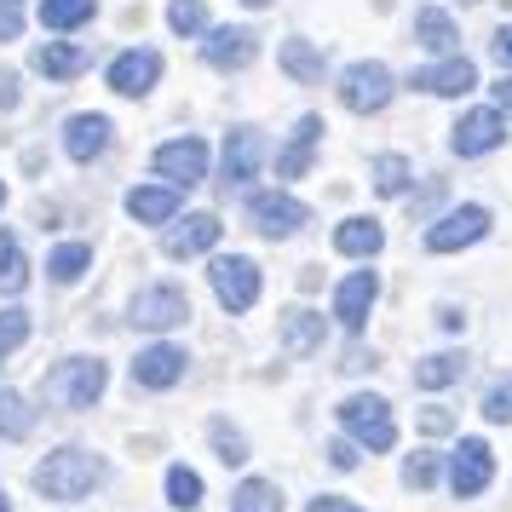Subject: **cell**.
Returning <instances> with one entry per match:
<instances>
[{
  "label": "cell",
  "mask_w": 512,
  "mask_h": 512,
  "mask_svg": "<svg viewBox=\"0 0 512 512\" xmlns=\"http://www.w3.org/2000/svg\"><path fill=\"white\" fill-rule=\"evenodd\" d=\"M489 478H495V449H489L484 438H461L455 455H449V489H455V501L484 495Z\"/></svg>",
  "instance_id": "cell-6"
},
{
  "label": "cell",
  "mask_w": 512,
  "mask_h": 512,
  "mask_svg": "<svg viewBox=\"0 0 512 512\" xmlns=\"http://www.w3.org/2000/svg\"><path fill=\"white\" fill-rule=\"evenodd\" d=\"M282 507V495L277 484H265V478H248V484H236L231 495V512H277Z\"/></svg>",
  "instance_id": "cell-32"
},
{
  "label": "cell",
  "mask_w": 512,
  "mask_h": 512,
  "mask_svg": "<svg viewBox=\"0 0 512 512\" xmlns=\"http://www.w3.org/2000/svg\"><path fill=\"white\" fill-rule=\"evenodd\" d=\"M64 150H70V162H98L110 150V116H70Z\"/></svg>",
  "instance_id": "cell-21"
},
{
  "label": "cell",
  "mask_w": 512,
  "mask_h": 512,
  "mask_svg": "<svg viewBox=\"0 0 512 512\" xmlns=\"http://www.w3.org/2000/svg\"><path fill=\"white\" fill-rule=\"evenodd\" d=\"M87 265H93V248H87V242H64V248H58V254L47 259L52 282H64V288H70V282L81 277V271H87Z\"/></svg>",
  "instance_id": "cell-33"
},
{
  "label": "cell",
  "mask_w": 512,
  "mask_h": 512,
  "mask_svg": "<svg viewBox=\"0 0 512 512\" xmlns=\"http://www.w3.org/2000/svg\"><path fill=\"white\" fill-rule=\"evenodd\" d=\"M185 317H190V294H185V288H173V282L139 288V294H133V305H127V323H133V328H150V334L179 328Z\"/></svg>",
  "instance_id": "cell-4"
},
{
  "label": "cell",
  "mask_w": 512,
  "mask_h": 512,
  "mask_svg": "<svg viewBox=\"0 0 512 512\" xmlns=\"http://www.w3.org/2000/svg\"><path fill=\"white\" fill-rule=\"evenodd\" d=\"M24 282H29L24 248H18V236L0 231V294H24Z\"/></svg>",
  "instance_id": "cell-28"
},
{
  "label": "cell",
  "mask_w": 512,
  "mask_h": 512,
  "mask_svg": "<svg viewBox=\"0 0 512 512\" xmlns=\"http://www.w3.org/2000/svg\"><path fill=\"white\" fill-rule=\"evenodd\" d=\"M478 409H484V420H495V426H507V420H512V374H507V380H495V386H489Z\"/></svg>",
  "instance_id": "cell-38"
},
{
  "label": "cell",
  "mask_w": 512,
  "mask_h": 512,
  "mask_svg": "<svg viewBox=\"0 0 512 512\" xmlns=\"http://www.w3.org/2000/svg\"><path fill=\"white\" fill-rule=\"evenodd\" d=\"M340 104L357 110V116L386 110V104H392V70H386V64H351V70L340 75Z\"/></svg>",
  "instance_id": "cell-7"
},
{
  "label": "cell",
  "mask_w": 512,
  "mask_h": 512,
  "mask_svg": "<svg viewBox=\"0 0 512 512\" xmlns=\"http://www.w3.org/2000/svg\"><path fill=\"white\" fill-rule=\"evenodd\" d=\"M489 236V208H478V202H466V208L443 213L438 225L426 231V248L432 254H461V248H472V242H484Z\"/></svg>",
  "instance_id": "cell-8"
},
{
  "label": "cell",
  "mask_w": 512,
  "mask_h": 512,
  "mask_svg": "<svg viewBox=\"0 0 512 512\" xmlns=\"http://www.w3.org/2000/svg\"><path fill=\"white\" fill-rule=\"evenodd\" d=\"M259 52V35L248 24H219L208 29V41H202V58H208L213 70H248Z\"/></svg>",
  "instance_id": "cell-12"
},
{
  "label": "cell",
  "mask_w": 512,
  "mask_h": 512,
  "mask_svg": "<svg viewBox=\"0 0 512 512\" xmlns=\"http://www.w3.org/2000/svg\"><path fill=\"white\" fill-rule=\"evenodd\" d=\"M420 426H426V432H449V426H455V415H449V409H426V415H420Z\"/></svg>",
  "instance_id": "cell-44"
},
{
  "label": "cell",
  "mask_w": 512,
  "mask_h": 512,
  "mask_svg": "<svg viewBox=\"0 0 512 512\" xmlns=\"http://www.w3.org/2000/svg\"><path fill=\"white\" fill-rule=\"evenodd\" d=\"M328 461L340 466V472H351V466H357V449H351V443L340 438V443H328Z\"/></svg>",
  "instance_id": "cell-42"
},
{
  "label": "cell",
  "mask_w": 512,
  "mask_h": 512,
  "mask_svg": "<svg viewBox=\"0 0 512 512\" xmlns=\"http://www.w3.org/2000/svg\"><path fill=\"white\" fill-rule=\"evenodd\" d=\"M466 6H478V0H466Z\"/></svg>",
  "instance_id": "cell-49"
},
{
  "label": "cell",
  "mask_w": 512,
  "mask_h": 512,
  "mask_svg": "<svg viewBox=\"0 0 512 512\" xmlns=\"http://www.w3.org/2000/svg\"><path fill=\"white\" fill-rule=\"evenodd\" d=\"M213 449H219V461H225V466H242V461H248V438L236 432L231 420H213Z\"/></svg>",
  "instance_id": "cell-36"
},
{
  "label": "cell",
  "mask_w": 512,
  "mask_h": 512,
  "mask_svg": "<svg viewBox=\"0 0 512 512\" xmlns=\"http://www.w3.org/2000/svg\"><path fill=\"white\" fill-rule=\"evenodd\" d=\"M213 294H219V305L231 311V317H242V311H254L259 300V265L248 254H225V259H213Z\"/></svg>",
  "instance_id": "cell-5"
},
{
  "label": "cell",
  "mask_w": 512,
  "mask_h": 512,
  "mask_svg": "<svg viewBox=\"0 0 512 512\" xmlns=\"http://www.w3.org/2000/svg\"><path fill=\"white\" fill-rule=\"evenodd\" d=\"M167 29H173V35H202V29H208V6H202V0H173V6H167Z\"/></svg>",
  "instance_id": "cell-35"
},
{
  "label": "cell",
  "mask_w": 512,
  "mask_h": 512,
  "mask_svg": "<svg viewBox=\"0 0 512 512\" xmlns=\"http://www.w3.org/2000/svg\"><path fill=\"white\" fill-rule=\"evenodd\" d=\"M29 426H35V409L18 392H0V438L18 443V438H29Z\"/></svg>",
  "instance_id": "cell-30"
},
{
  "label": "cell",
  "mask_w": 512,
  "mask_h": 512,
  "mask_svg": "<svg viewBox=\"0 0 512 512\" xmlns=\"http://www.w3.org/2000/svg\"><path fill=\"white\" fill-rule=\"evenodd\" d=\"M317 144H323V116H300L294 139L282 144V156H277V179H305V167H311V156H317Z\"/></svg>",
  "instance_id": "cell-19"
},
{
  "label": "cell",
  "mask_w": 512,
  "mask_h": 512,
  "mask_svg": "<svg viewBox=\"0 0 512 512\" xmlns=\"http://www.w3.org/2000/svg\"><path fill=\"white\" fill-rule=\"evenodd\" d=\"M179 185H139L127 190V213L139 219V225H167V219H179Z\"/></svg>",
  "instance_id": "cell-20"
},
{
  "label": "cell",
  "mask_w": 512,
  "mask_h": 512,
  "mask_svg": "<svg viewBox=\"0 0 512 512\" xmlns=\"http://www.w3.org/2000/svg\"><path fill=\"white\" fill-rule=\"evenodd\" d=\"M185 351L179 346H150L139 351V363H133V386H144V392H167V386H179L185 380Z\"/></svg>",
  "instance_id": "cell-16"
},
{
  "label": "cell",
  "mask_w": 512,
  "mask_h": 512,
  "mask_svg": "<svg viewBox=\"0 0 512 512\" xmlns=\"http://www.w3.org/2000/svg\"><path fill=\"white\" fill-rule=\"evenodd\" d=\"M305 512H363V507H351V501H340V495H317Z\"/></svg>",
  "instance_id": "cell-43"
},
{
  "label": "cell",
  "mask_w": 512,
  "mask_h": 512,
  "mask_svg": "<svg viewBox=\"0 0 512 512\" xmlns=\"http://www.w3.org/2000/svg\"><path fill=\"white\" fill-rule=\"evenodd\" d=\"M248 219H254L259 236H271V242H277V236L300 231L305 219H311V208H305V202H294V196H282V190H265V196H254V202H248Z\"/></svg>",
  "instance_id": "cell-10"
},
{
  "label": "cell",
  "mask_w": 512,
  "mask_h": 512,
  "mask_svg": "<svg viewBox=\"0 0 512 512\" xmlns=\"http://www.w3.org/2000/svg\"><path fill=\"white\" fill-rule=\"evenodd\" d=\"M156 173H162L167 185H179V190L202 185V179H208V144H202V139L162 144V150H156Z\"/></svg>",
  "instance_id": "cell-11"
},
{
  "label": "cell",
  "mask_w": 512,
  "mask_h": 512,
  "mask_svg": "<svg viewBox=\"0 0 512 512\" xmlns=\"http://www.w3.org/2000/svg\"><path fill=\"white\" fill-rule=\"evenodd\" d=\"M415 87L432 98H461L478 87V70L466 64V58H443V64H432V70H415Z\"/></svg>",
  "instance_id": "cell-18"
},
{
  "label": "cell",
  "mask_w": 512,
  "mask_h": 512,
  "mask_svg": "<svg viewBox=\"0 0 512 512\" xmlns=\"http://www.w3.org/2000/svg\"><path fill=\"white\" fill-rule=\"evenodd\" d=\"M265 162V139H259V127H231V139H225V190L248 185Z\"/></svg>",
  "instance_id": "cell-17"
},
{
  "label": "cell",
  "mask_w": 512,
  "mask_h": 512,
  "mask_svg": "<svg viewBox=\"0 0 512 512\" xmlns=\"http://www.w3.org/2000/svg\"><path fill=\"white\" fill-rule=\"evenodd\" d=\"M282 70L294 75V81H323V52L311 47V41H282Z\"/></svg>",
  "instance_id": "cell-27"
},
{
  "label": "cell",
  "mask_w": 512,
  "mask_h": 512,
  "mask_svg": "<svg viewBox=\"0 0 512 512\" xmlns=\"http://www.w3.org/2000/svg\"><path fill=\"white\" fill-rule=\"evenodd\" d=\"M334 248L351 259H374L380 248H386V231L374 225V219H346L340 231H334Z\"/></svg>",
  "instance_id": "cell-23"
},
{
  "label": "cell",
  "mask_w": 512,
  "mask_h": 512,
  "mask_svg": "<svg viewBox=\"0 0 512 512\" xmlns=\"http://www.w3.org/2000/svg\"><path fill=\"white\" fill-rule=\"evenodd\" d=\"M495 110H501V116H512V75L495 87Z\"/></svg>",
  "instance_id": "cell-45"
},
{
  "label": "cell",
  "mask_w": 512,
  "mask_h": 512,
  "mask_svg": "<svg viewBox=\"0 0 512 512\" xmlns=\"http://www.w3.org/2000/svg\"><path fill=\"white\" fill-rule=\"evenodd\" d=\"M415 41L426 52H455V41H461V35H455V18H449V12H438V6H420V12H415Z\"/></svg>",
  "instance_id": "cell-24"
},
{
  "label": "cell",
  "mask_w": 512,
  "mask_h": 512,
  "mask_svg": "<svg viewBox=\"0 0 512 512\" xmlns=\"http://www.w3.org/2000/svg\"><path fill=\"white\" fill-rule=\"evenodd\" d=\"M0 512H12V501H6V495H0Z\"/></svg>",
  "instance_id": "cell-47"
},
{
  "label": "cell",
  "mask_w": 512,
  "mask_h": 512,
  "mask_svg": "<svg viewBox=\"0 0 512 512\" xmlns=\"http://www.w3.org/2000/svg\"><path fill=\"white\" fill-rule=\"evenodd\" d=\"M501 139H507V116L501 110H466L455 121V133H449L455 156H489V150H501Z\"/></svg>",
  "instance_id": "cell-13"
},
{
  "label": "cell",
  "mask_w": 512,
  "mask_h": 512,
  "mask_svg": "<svg viewBox=\"0 0 512 512\" xmlns=\"http://www.w3.org/2000/svg\"><path fill=\"white\" fill-rule=\"evenodd\" d=\"M489 58H495L501 70H512V24H507V29H495V41H489Z\"/></svg>",
  "instance_id": "cell-41"
},
{
  "label": "cell",
  "mask_w": 512,
  "mask_h": 512,
  "mask_svg": "<svg viewBox=\"0 0 512 512\" xmlns=\"http://www.w3.org/2000/svg\"><path fill=\"white\" fill-rule=\"evenodd\" d=\"M242 6H271V0H242Z\"/></svg>",
  "instance_id": "cell-46"
},
{
  "label": "cell",
  "mask_w": 512,
  "mask_h": 512,
  "mask_svg": "<svg viewBox=\"0 0 512 512\" xmlns=\"http://www.w3.org/2000/svg\"><path fill=\"white\" fill-rule=\"evenodd\" d=\"M98 12V0H41V24L47 29H81Z\"/></svg>",
  "instance_id": "cell-29"
},
{
  "label": "cell",
  "mask_w": 512,
  "mask_h": 512,
  "mask_svg": "<svg viewBox=\"0 0 512 512\" xmlns=\"http://www.w3.org/2000/svg\"><path fill=\"white\" fill-rule=\"evenodd\" d=\"M466 374V351H438V357H426L415 369V386H426V392H443V386H455Z\"/></svg>",
  "instance_id": "cell-26"
},
{
  "label": "cell",
  "mask_w": 512,
  "mask_h": 512,
  "mask_svg": "<svg viewBox=\"0 0 512 512\" xmlns=\"http://www.w3.org/2000/svg\"><path fill=\"white\" fill-rule=\"evenodd\" d=\"M167 507H179V512L202 507V478H196L190 466H173V472H167Z\"/></svg>",
  "instance_id": "cell-34"
},
{
  "label": "cell",
  "mask_w": 512,
  "mask_h": 512,
  "mask_svg": "<svg viewBox=\"0 0 512 512\" xmlns=\"http://www.w3.org/2000/svg\"><path fill=\"white\" fill-rule=\"evenodd\" d=\"M104 380H110V369H104L98 357H70V363H58V369L41 380V392H47V403H58V409H93L98 392H104Z\"/></svg>",
  "instance_id": "cell-2"
},
{
  "label": "cell",
  "mask_w": 512,
  "mask_h": 512,
  "mask_svg": "<svg viewBox=\"0 0 512 512\" xmlns=\"http://www.w3.org/2000/svg\"><path fill=\"white\" fill-rule=\"evenodd\" d=\"M219 236H225V225H219L213 213H185L179 225L167 219L162 254L167 259H196V254H208V248H219Z\"/></svg>",
  "instance_id": "cell-9"
},
{
  "label": "cell",
  "mask_w": 512,
  "mask_h": 512,
  "mask_svg": "<svg viewBox=\"0 0 512 512\" xmlns=\"http://www.w3.org/2000/svg\"><path fill=\"white\" fill-rule=\"evenodd\" d=\"M104 478H110V461H98L93 449H75V443L52 449L47 461L35 466V489H41L47 501H81V495L98 489Z\"/></svg>",
  "instance_id": "cell-1"
},
{
  "label": "cell",
  "mask_w": 512,
  "mask_h": 512,
  "mask_svg": "<svg viewBox=\"0 0 512 512\" xmlns=\"http://www.w3.org/2000/svg\"><path fill=\"white\" fill-rule=\"evenodd\" d=\"M374 300H380V277H374V271H351V277L334 288V317H340V328L357 334V328L369 323Z\"/></svg>",
  "instance_id": "cell-14"
},
{
  "label": "cell",
  "mask_w": 512,
  "mask_h": 512,
  "mask_svg": "<svg viewBox=\"0 0 512 512\" xmlns=\"http://www.w3.org/2000/svg\"><path fill=\"white\" fill-rule=\"evenodd\" d=\"M409 179H415L409 156H374V190H380V196H403Z\"/></svg>",
  "instance_id": "cell-31"
},
{
  "label": "cell",
  "mask_w": 512,
  "mask_h": 512,
  "mask_svg": "<svg viewBox=\"0 0 512 512\" xmlns=\"http://www.w3.org/2000/svg\"><path fill=\"white\" fill-rule=\"evenodd\" d=\"M156 81H162V52H150V47L121 52L116 64H110V87H116L121 98H144Z\"/></svg>",
  "instance_id": "cell-15"
},
{
  "label": "cell",
  "mask_w": 512,
  "mask_h": 512,
  "mask_svg": "<svg viewBox=\"0 0 512 512\" xmlns=\"http://www.w3.org/2000/svg\"><path fill=\"white\" fill-rule=\"evenodd\" d=\"M24 340H29V311H18V305L0 311V357H12Z\"/></svg>",
  "instance_id": "cell-37"
},
{
  "label": "cell",
  "mask_w": 512,
  "mask_h": 512,
  "mask_svg": "<svg viewBox=\"0 0 512 512\" xmlns=\"http://www.w3.org/2000/svg\"><path fill=\"white\" fill-rule=\"evenodd\" d=\"M0 202H6V185H0Z\"/></svg>",
  "instance_id": "cell-48"
},
{
  "label": "cell",
  "mask_w": 512,
  "mask_h": 512,
  "mask_svg": "<svg viewBox=\"0 0 512 512\" xmlns=\"http://www.w3.org/2000/svg\"><path fill=\"white\" fill-rule=\"evenodd\" d=\"M403 484H409V489H432V484H438V455H432V449L409 455V466H403Z\"/></svg>",
  "instance_id": "cell-39"
},
{
  "label": "cell",
  "mask_w": 512,
  "mask_h": 512,
  "mask_svg": "<svg viewBox=\"0 0 512 512\" xmlns=\"http://www.w3.org/2000/svg\"><path fill=\"white\" fill-rule=\"evenodd\" d=\"M282 346L294 351V357H311V351L323 346V317L317 311H288L282 317Z\"/></svg>",
  "instance_id": "cell-25"
},
{
  "label": "cell",
  "mask_w": 512,
  "mask_h": 512,
  "mask_svg": "<svg viewBox=\"0 0 512 512\" xmlns=\"http://www.w3.org/2000/svg\"><path fill=\"white\" fill-rule=\"evenodd\" d=\"M340 426H346L357 443H369L374 455H386L397 443V420H392V403L386 397H374V392H357L340 403Z\"/></svg>",
  "instance_id": "cell-3"
},
{
  "label": "cell",
  "mask_w": 512,
  "mask_h": 512,
  "mask_svg": "<svg viewBox=\"0 0 512 512\" xmlns=\"http://www.w3.org/2000/svg\"><path fill=\"white\" fill-rule=\"evenodd\" d=\"M18 29H24V6L0 0V41H18Z\"/></svg>",
  "instance_id": "cell-40"
},
{
  "label": "cell",
  "mask_w": 512,
  "mask_h": 512,
  "mask_svg": "<svg viewBox=\"0 0 512 512\" xmlns=\"http://www.w3.org/2000/svg\"><path fill=\"white\" fill-rule=\"evenodd\" d=\"M29 64L47 75V81H75V75L93 64V52L75 47V41H47V47H35V58H29Z\"/></svg>",
  "instance_id": "cell-22"
}]
</instances>
